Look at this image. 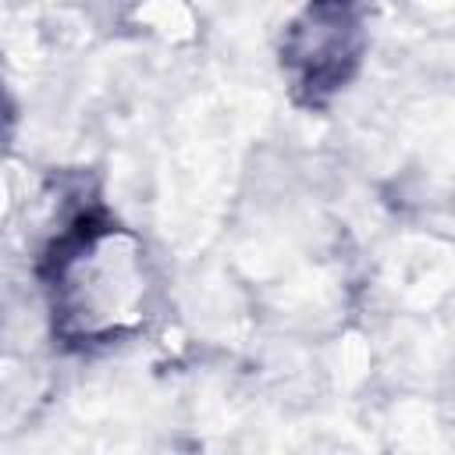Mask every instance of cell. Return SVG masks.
Here are the masks:
<instances>
[{
  "instance_id": "6da1fadb",
  "label": "cell",
  "mask_w": 455,
  "mask_h": 455,
  "mask_svg": "<svg viewBox=\"0 0 455 455\" xmlns=\"http://www.w3.org/2000/svg\"><path fill=\"white\" fill-rule=\"evenodd\" d=\"M46 288L53 320L75 341L132 331L146 309L142 249L114 224L82 217L50 249Z\"/></svg>"
},
{
  "instance_id": "7a4b0ae2",
  "label": "cell",
  "mask_w": 455,
  "mask_h": 455,
  "mask_svg": "<svg viewBox=\"0 0 455 455\" xmlns=\"http://www.w3.org/2000/svg\"><path fill=\"white\" fill-rule=\"evenodd\" d=\"M363 46L355 0H313L288 32L284 64L309 103L348 82Z\"/></svg>"
}]
</instances>
